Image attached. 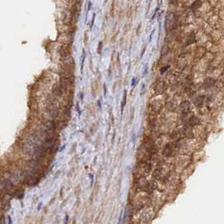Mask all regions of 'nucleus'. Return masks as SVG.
I'll return each instance as SVG.
<instances>
[{
    "instance_id": "1",
    "label": "nucleus",
    "mask_w": 224,
    "mask_h": 224,
    "mask_svg": "<svg viewBox=\"0 0 224 224\" xmlns=\"http://www.w3.org/2000/svg\"><path fill=\"white\" fill-rule=\"evenodd\" d=\"M46 112L48 114V115L52 119H56L57 117L58 116V109L57 107L53 104H50L47 108H46Z\"/></svg>"
},
{
    "instance_id": "2",
    "label": "nucleus",
    "mask_w": 224,
    "mask_h": 224,
    "mask_svg": "<svg viewBox=\"0 0 224 224\" xmlns=\"http://www.w3.org/2000/svg\"><path fill=\"white\" fill-rule=\"evenodd\" d=\"M180 111H181L182 116L186 117L188 115V114L190 113V111H191V104H190V102L188 101L182 102L180 106Z\"/></svg>"
},
{
    "instance_id": "3",
    "label": "nucleus",
    "mask_w": 224,
    "mask_h": 224,
    "mask_svg": "<svg viewBox=\"0 0 224 224\" xmlns=\"http://www.w3.org/2000/svg\"><path fill=\"white\" fill-rule=\"evenodd\" d=\"M175 24V18H174V14H168L166 16V19H165V26H166V29L168 30L169 27L171 26H174Z\"/></svg>"
},
{
    "instance_id": "4",
    "label": "nucleus",
    "mask_w": 224,
    "mask_h": 224,
    "mask_svg": "<svg viewBox=\"0 0 224 224\" xmlns=\"http://www.w3.org/2000/svg\"><path fill=\"white\" fill-rule=\"evenodd\" d=\"M173 153H174V147L171 143H168L167 145H165V147L163 148V154L166 157H171L173 155Z\"/></svg>"
},
{
    "instance_id": "5",
    "label": "nucleus",
    "mask_w": 224,
    "mask_h": 224,
    "mask_svg": "<svg viewBox=\"0 0 224 224\" xmlns=\"http://www.w3.org/2000/svg\"><path fill=\"white\" fill-rule=\"evenodd\" d=\"M165 89V83L162 80H157L155 84V91L157 94H161Z\"/></svg>"
},
{
    "instance_id": "6",
    "label": "nucleus",
    "mask_w": 224,
    "mask_h": 224,
    "mask_svg": "<svg viewBox=\"0 0 224 224\" xmlns=\"http://www.w3.org/2000/svg\"><path fill=\"white\" fill-rule=\"evenodd\" d=\"M162 106H163V104L160 102V100H155L152 104V110L155 113H158L161 110Z\"/></svg>"
},
{
    "instance_id": "7",
    "label": "nucleus",
    "mask_w": 224,
    "mask_h": 224,
    "mask_svg": "<svg viewBox=\"0 0 224 224\" xmlns=\"http://www.w3.org/2000/svg\"><path fill=\"white\" fill-rule=\"evenodd\" d=\"M216 81L213 78H206V79L204 80L203 82V87L205 88V89H209V88L212 87L214 84H215Z\"/></svg>"
},
{
    "instance_id": "8",
    "label": "nucleus",
    "mask_w": 224,
    "mask_h": 224,
    "mask_svg": "<svg viewBox=\"0 0 224 224\" xmlns=\"http://www.w3.org/2000/svg\"><path fill=\"white\" fill-rule=\"evenodd\" d=\"M197 124H199V119L196 116H191L187 121L186 126L187 127H192V126H195Z\"/></svg>"
},
{
    "instance_id": "9",
    "label": "nucleus",
    "mask_w": 224,
    "mask_h": 224,
    "mask_svg": "<svg viewBox=\"0 0 224 224\" xmlns=\"http://www.w3.org/2000/svg\"><path fill=\"white\" fill-rule=\"evenodd\" d=\"M52 93H53V95H55V96L61 97L62 95L63 90H62V89L60 87V85L57 84V85L54 86L53 89H52Z\"/></svg>"
},
{
    "instance_id": "10",
    "label": "nucleus",
    "mask_w": 224,
    "mask_h": 224,
    "mask_svg": "<svg viewBox=\"0 0 224 224\" xmlns=\"http://www.w3.org/2000/svg\"><path fill=\"white\" fill-rule=\"evenodd\" d=\"M204 100H205V97L202 95H199L194 100V105L196 107H200L204 104Z\"/></svg>"
},
{
    "instance_id": "11",
    "label": "nucleus",
    "mask_w": 224,
    "mask_h": 224,
    "mask_svg": "<svg viewBox=\"0 0 224 224\" xmlns=\"http://www.w3.org/2000/svg\"><path fill=\"white\" fill-rule=\"evenodd\" d=\"M69 49L67 48V46H62L61 49H60V55H61L62 57L66 58L67 56L69 55Z\"/></svg>"
},
{
    "instance_id": "12",
    "label": "nucleus",
    "mask_w": 224,
    "mask_h": 224,
    "mask_svg": "<svg viewBox=\"0 0 224 224\" xmlns=\"http://www.w3.org/2000/svg\"><path fill=\"white\" fill-rule=\"evenodd\" d=\"M195 33H193V32L190 33L189 35L187 36V40H186V46H190V45L192 44L195 41Z\"/></svg>"
},
{
    "instance_id": "13",
    "label": "nucleus",
    "mask_w": 224,
    "mask_h": 224,
    "mask_svg": "<svg viewBox=\"0 0 224 224\" xmlns=\"http://www.w3.org/2000/svg\"><path fill=\"white\" fill-rule=\"evenodd\" d=\"M201 5H202V2L200 0H195L192 4V5H191V9H192L193 11H195V10L198 9Z\"/></svg>"
},
{
    "instance_id": "14",
    "label": "nucleus",
    "mask_w": 224,
    "mask_h": 224,
    "mask_svg": "<svg viewBox=\"0 0 224 224\" xmlns=\"http://www.w3.org/2000/svg\"><path fill=\"white\" fill-rule=\"evenodd\" d=\"M162 174H163L162 169H157L153 172V177L155 179H157V180H160L162 177Z\"/></svg>"
},
{
    "instance_id": "15",
    "label": "nucleus",
    "mask_w": 224,
    "mask_h": 224,
    "mask_svg": "<svg viewBox=\"0 0 224 224\" xmlns=\"http://www.w3.org/2000/svg\"><path fill=\"white\" fill-rule=\"evenodd\" d=\"M167 108L169 110H175V105H174V104L173 103V102H169L168 103V105H167Z\"/></svg>"
},
{
    "instance_id": "16",
    "label": "nucleus",
    "mask_w": 224,
    "mask_h": 224,
    "mask_svg": "<svg viewBox=\"0 0 224 224\" xmlns=\"http://www.w3.org/2000/svg\"><path fill=\"white\" fill-rule=\"evenodd\" d=\"M168 52H169V47L167 46H163V48H162L161 50V55L163 56V55H166L167 53H168Z\"/></svg>"
},
{
    "instance_id": "17",
    "label": "nucleus",
    "mask_w": 224,
    "mask_h": 224,
    "mask_svg": "<svg viewBox=\"0 0 224 224\" xmlns=\"http://www.w3.org/2000/svg\"><path fill=\"white\" fill-rule=\"evenodd\" d=\"M126 91H125L124 97H123V101H122V104H121V112L123 111V108H124L125 105H126Z\"/></svg>"
},
{
    "instance_id": "18",
    "label": "nucleus",
    "mask_w": 224,
    "mask_h": 224,
    "mask_svg": "<svg viewBox=\"0 0 224 224\" xmlns=\"http://www.w3.org/2000/svg\"><path fill=\"white\" fill-rule=\"evenodd\" d=\"M169 68V66H166V67H162V68L160 69V72H161V73H163V72H166Z\"/></svg>"
},
{
    "instance_id": "19",
    "label": "nucleus",
    "mask_w": 224,
    "mask_h": 224,
    "mask_svg": "<svg viewBox=\"0 0 224 224\" xmlns=\"http://www.w3.org/2000/svg\"><path fill=\"white\" fill-rule=\"evenodd\" d=\"M101 45H102V43L100 42V50H99V52H100V50H101Z\"/></svg>"
},
{
    "instance_id": "20",
    "label": "nucleus",
    "mask_w": 224,
    "mask_h": 224,
    "mask_svg": "<svg viewBox=\"0 0 224 224\" xmlns=\"http://www.w3.org/2000/svg\"><path fill=\"white\" fill-rule=\"evenodd\" d=\"M9 224H11V218L9 217Z\"/></svg>"
}]
</instances>
